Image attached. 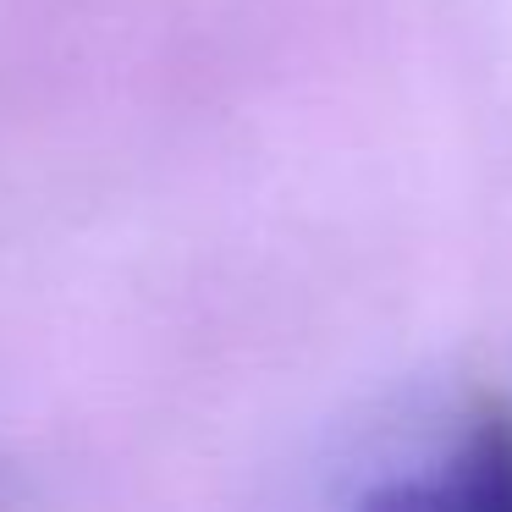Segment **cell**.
Instances as JSON below:
<instances>
[{
  "mask_svg": "<svg viewBox=\"0 0 512 512\" xmlns=\"http://www.w3.org/2000/svg\"><path fill=\"white\" fill-rule=\"evenodd\" d=\"M358 512H512V397H485L430 468L380 479Z\"/></svg>",
  "mask_w": 512,
  "mask_h": 512,
  "instance_id": "obj_1",
  "label": "cell"
}]
</instances>
